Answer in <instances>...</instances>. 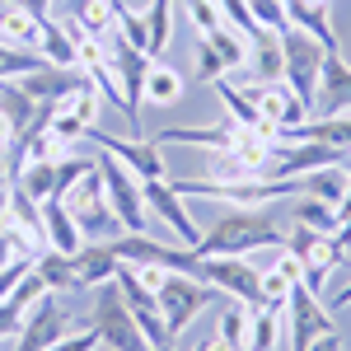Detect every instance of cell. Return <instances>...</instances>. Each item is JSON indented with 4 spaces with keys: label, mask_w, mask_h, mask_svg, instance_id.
I'll list each match as a JSON object with an SVG mask.
<instances>
[{
    "label": "cell",
    "mask_w": 351,
    "mask_h": 351,
    "mask_svg": "<svg viewBox=\"0 0 351 351\" xmlns=\"http://www.w3.org/2000/svg\"><path fill=\"white\" fill-rule=\"evenodd\" d=\"M258 248H286V220L271 206H225V216L202 230L197 258H253Z\"/></svg>",
    "instance_id": "obj_1"
},
{
    "label": "cell",
    "mask_w": 351,
    "mask_h": 351,
    "mask_svg": "<svg viewBox=\"0 0 351 351\" xmlns=\"http://www.w3.org/2000/svg\"><path fill=\"white\" fill-rule=\"evenodd\" d=\"M173 192L188 202H225V206H271L281 197H304V178H243V183H216V178H178Z\"/></svg>",
    "instance_id": "obj_2"
},
{
    "label": "cell",
    "mask_w": 351,
    "mask_h": 351,
    "mask_svg": "<svg viewBox=\"0 0 351 351\" xmlns=\"http://www.w3.org/2000/svg\"><path fill=\"white\" fill-rule=\"evenodd\" d=\"M84 328H89L108 351H150L141 324L132 319L127 300H122V291H117V281L94 286V304H89V324H84Z\"/></svg>",
    "instance_id": "obj_3"
},
{
    "label": "cell",
    "mask_w": 351,
    "mask_h": 351,
    "mask_svg": "<svg viewBox=\"0 0 351 351\" xmlns=\"http://www.w3.org/2000/svg\"><path fill=\"white\" fill-rule=\"evenodd\" d=\"M324 56H328V47L319 38H309L304 28H286L281 33V80H286V89L295 94L304 108H314Z\"/></svg>",
    "instance_id": "obj_4"
},
{
    "label": "cell",
    "mask_w": 351,
    "mask_h": 351,
    "mask_svg": "<svg viewBox=\"0 0 351 351\" xmlns=\"http://www.w3.org/2000/svg\"><path fill=\"white\" fill-rule=\"evenodd\" d=\"M99 104H104V94L94 89V80L84 75L75 89H66L61 99L52 104V136L66 145V150H75V145H84V136L99 127Z\"/></svg>",
    "instance_id": "obj_5"
},
{
    "label": "cell",
    "mask_w": 351,
    "mask_h": 351,
    "mask_svg": "<svg viewBox=\"0 0 351 351\" xmlns=\"http://www.w3.org/2000/svg\"><path fill=\"white\" fill-rule=\"evenodd\" d=\"M61 202H66V211L75 216L80 234L108 239V234H117V230H122V225H117V216H112V206H108V188H104L99 160H94V169L84 173L75 188H66V192H61Z\"/></svg>",
    "instance_id": "obj_6"
},
{
    "label": "cell",
    "mask_w": 351,
    "mask_h": 351,
    "mask_svg": "<svg viewBox=\"0 0 351 351\" xmlns=\"http://www.w3.org/2000/svg\"><path fill=\"white\" fill-rule=\"evenodd\" d=\"M99 173H104V188H108V206L122 230H150V211H145V192H141V178L122 160H112L108 150H99Z\"/></svg>",
    "instance_id": "obj_7"
},
{
    "label": "cell",
    "mask_w": 351,
    "mask_h": 351,
    "mask_svg": "<svg viewBox=\"0 0 351 351\" xmlns=\"http://www.w3.org/2000/svg\"><path fill=\"white\" fill-rule=\"evenodd\" d=\"M286 248L300 258V271H304V286H309V291H324V281L342 267V258H347V248L337 243V234L309 230V225L286 230Z\"/></svg>",
    "instance_id": "obj_8"
},
{
    "label": "cell",
    "mask_w": 351,
    "mask_h": 351,
    "mask_svg": "<svg viewBox=\"0 0 351 351\" xmlns=\"http://www.w3.org/2000/svg\"><path fill=\"white\" fill-rule=\"evenodd\" d=\"M155 300H160V314H164V328H169V337H178L183 328L211 304V300H220L202 276H188V271H169L164 276V286L155 291Z\"/></svg>",
    "instance_id": "obj_9"
},
{
    "label": "cell",
    "mask_w": 351,
    "mask_h": 351,
    "mask_svg": "<svg viewBox=\"0 0 351 351\" xmlns=\"http://www.w3.org/2000/svg\"><path fill=\"white\" fill-rule=\"evenodd\" d=\"M197 276L225 300H239L248 309L263 304V267L248 263V258H202Z\"/></svg>",
    "instance_id": "obj_10"
},
{
    "label": "cell",
    "mask_w": 351,
    "mask_h": 351,
    "mask_svg": "<svg viewBox=\"0 0 351 351\" xmlns=\"http://www.w3.org/2000/svg\"><path fill=\"white\" fill-rule=\"evenodd\" d=\"M71 328H75V319H71L66 300L56 295V291H47V295L33 300V309L24 314V324L14 332V351H47L52 342H61Z\"/></svg>",
    "instance_id": "obj_11"
},
{
    "label": "cell",
    "mask_w": 351,
    "mask_h": 351,
    "mask_svg": "<svg viewBox=\"0 0 351 351\" xmlns=\"http://www.w3.org/2000/svg\"><path fill=\"white\" fill-rule=\"evenodd\" d=\"M117 291H122V300H127V309H132V319L141 324V332H145V342H150V351H173V337H169V328H164V314H160V300H155V291L150 286H141V276H136L127 263L117 267Z\"/></svg>",
    "instance_id": "obj_12"
},
{
    "label": "cell",
    "mask_w": 351,
    "mask_h": 351,
    "mask_svg": "<svg viewBox=\"0 0 351 351\" xmlns=\"http://www.w3.org/2000/svg\"><path fill=\"white\" fill-rule=\"evenodd\" d=\"M258 127H243V122H234V117H220V122H211V127H164L160 136H155V145H202V150H239V145H248V141H258ZM263 141H271V136H263Z\"/></svg>",
    "instance_id": "obj_13"
},
{
    "label": "cell",
    "mask_w": 351,
    "mask_h": 351,
    "mask_svg": "<svg viewBox=\"0 0 351 351\" xmlns=\"http://www.w3.org/2000/svg\"><path fill=\"white\" fill-rule=\"evenodd\" d=\"M243 94H248V104L258 108V117H263V127L267 132H286V127H295V122H304L309 117V108L300 104L295 94L286 89V80H248L239 84Z\"/></svg>",
    "instance_id": "obj_14"
},
{
    "label": "cell",
    "mask_w": 351,
    "mask_h": 351,
    "mask_svg": "<svg viewBox=\"0 0 351 351\" xmlns=\"http://www.w3.org/2000/svg\"><path fill=\"white\" fill-rule=\"evenodd\" d=\"M141 192H145V206H150V216H160L164 225L173 230V239L183 243V248H197L202 230H197V220L188 216V202L173 192V183H164V178H141Z\"/></svg>",
    "instance_id": "obj_15"
},
{
    "label": "cell",
    "mask_w": 351,
    "mask_h": 351,
    "mask_svg": "<svg viewBox=\"0 0 351 351\" xmlns=\"http://www.w3.org/2000/svg\"><path fill=\"white\" fill-rule=\"evenodd\" d=\"M286 309H291V342H295V351H304L314 337H324V332H337L328 304L319 300V291H309L304 281L286 295Z\"/></svg>",
    "instance_id": "obj_16"
},
{
    "label": "cell",
    "mask_w": 351,
    "mask_h": 351,
    "mask_svg": "<svg viewBox=\"0 0 351 351\" xmlns=\"http://www.w3.org/2000/svg\"><path fill=\"white\" fill-rule=\"evenodd\" d=\"M342 112H351V61H342V52H328L309 117H342Z\"/></svg>",
    "instance_id": "obj_17"
},
{
    "label": "cell",
    "mask_w": 351,
    "mask_h": 351,
    "mask_svg": "<svg viewBox=\"0 0 351 351\" xmlns=\"http://www.w3.org/2000/svg\"><path fill=\"white\" fill-rule=\"evenodd\" d=\"M84 141L99 145V150H108L112 160H122L136 178H164V160H160V150H155V141H122V136H108V132H99V127Z\"/></svg>",
    "instance_id": "obj_18"
},
{
    "label": "cell",
    "mask_w": 351,
    "mask_h": 351,
    "mask_svg": "<svg viewBox=\"0 0 351 351\" xmlns=\"http://www.w3.org/2000/svg\"><path fill=\"white\" fill-rule=\"evenodd\" d=\"M332 5L337 0H281L286 10V24L304 28L309 38H319L328 52H337V28H332Z\"/></svg>",
    "instance_id": "obj_19"
},
{
    "label": "cell",
    "mask_w": 351,
    "mask_h": 351,
    "mask_svg": "<svg viewBox=\"0 0 351 351\" xmlns=\"http://www.w3.org/2000/svg\"><path fill=\"white\" fill-rule=\"evenodd\" d=\"M281 141H319V145H332V150L351 155V112H342V117H304L295 127H286Z\"/></svg>",
    "instance_id": "obj_20"
},
{
    "label": "cell",
    "mask_w": 351,
    "mask_h": 351,
    "mask_svg": "<svg viewBox=\"0 0 351 351\" xmlns=\"http://www.w3.org/2000/svg\"><path fill=\"white\" fill-rule=\"evenodd\" d=\"M84 80V71L80 66H38L33 75H19V89H24L28 99H38V104H56L66 89H75V84Z\"/></svg>",
    "instance_id": "obj_21"
},
{
    "label": "cell",
    "mask_w": 351,
    "mask_h": 351,
    "mask_svg": "<svg viewBox=\"0 0 351 351\" xmlns=\"http://www.w3.org/2000/svg\"><path fill=\"white\" fill-rule=\"evenodd\" d=\"M71 263H75V286H104L117 276V253H112L108 239H94V243H80V253H71Z\"/></svg>",
    "instance_id": "obj_22"
},
{
    "label": "cell",
    "mask_w": 351,
    "mask_h": 351,
    "mask_svg": "<svg viewBox=\"0 0 351 351\" xmlns=\"http://www.w3.org/2000/svg\"><path fill=\"white\" fill-rule=\"evenodd\" d=\"M0 43L19 47V52H38L43 56V19H33L28 10L0 0Z\"/></svg>",
    "instance_id": "obj_23"
},
{
    "label": "cell",
    "mask_w": 351,
    "mask_h": 351,
    "mask_svg": "<svg viewBox=\"0 0 351 351\" xmlns=\"http://www.w3.org/2000/svg\"><path fill=\"white\" fill-rule=\"evenodd\" d=\"M43 230H47V248H56V253H80V225H75V216L66 211V202L61 197H52V202H43Z\"/></svg>",
    "instance_id": "obj_24"
},
{
    "label": "cell",
    "mask_w": 351,
    "mask_h": 351,
    "mask_svg": "<svg viewBox=\"0 0 351 351\" xmlns=\"http://www.w3.org/2000/svg\"><path fill=\"white\" fill-rule=\"evenodd\" d=\"M300 281H304V271H300V258L291 248H281V258L263 267V304H286V295L295 291Z\"/></svg>",
    "instance_id": "obj_25"
},
{
    "label": "cell",
    "mask_w": 351,
    "mask_h": 351,
    "mask_svg": "<svg viewBox=\"0 0 351 351\" xmlns=\"http://www.w3.org/2000/svg\"><path fill=\"white\" fill-rule=\"evenodd\" d=\"M141 24H145V56L160 61L169 52V38H173V0H150Z\"/></svg>",
    "instance_id": "obj_26"
},
{
    "label": "cell",
    "mask_w": 351,
    "mask_h": 351,
    "mask_svg": "<svg viewBox=\"0 0 351 351\" xmlns=\"http://www.w3.org/2000/svg\"><path fill=\"white\" fill-rule=\"evenodd\" d=\"M281 309L286 304H258V309H248L243 351H276V342H281Z\"/></svg>",
    "instance_id": "obj_27"
},
{
    "label": "cell",
    "mask_w": 351,
    "mask_h": 351,
    "mask_svg": "<svg viewBox=\"0 0 351 351\" xmlns=\"http://www.w3.org/2000/svg\"><path fill=\"white\" fill-rule=\"evenodd\" d=\"M248 71L253 80H281V33L263 28L258 38H248Z\"/></svg>",
    "instance_id": "obj_28"
},
{
    "label": "cell",
    "mask_w": 351,
    "mask_h": 351,
    "mask_svg": "<svg viewBox=\"0 0 351 351\" xmlns=\"http://www.w3.org/2000/svg\"><path fill=\"white\" fill-rule=\"evenodd\" d=\"M33 271L43 276V286H47V291H56V295H71V291H80V286H75V263H71V253L43 248V253L33 258Z\"/></svg>",
    "instance_id": "obj_29"
},
{
    "label": "cell",
    "mask_w": 351,
    "mask_h": 351,
    "mask_svg": "<svg viewBox=\"0 0 351 351\" xmlns=\"http://www.w3.org/2000/svg\"><path fill=\"white\" fill-rule=\"evenodd\" d=\"M117 5L122 0H71V24L89 33V38H99V33H108L117 24Z\"/></svg>",
    "instance_id": "obj_30"
},
{
    "label": "cell",
    "mask_w": 351,
    "mask_h": 351,
    "mask_svg": "<svg viewBox=\"0 0 351 351\" xmlns=\"http://www.w3.org/2000/svg\"><path fill=\"white\" fill-rule=\"evenodd\" d=\"M202 43H206V47L225 61V71H243V66H248V38H243L230 19H225L216 33H202Z\"/></svg>",
    "instance_id": "obj_31"
},
{
    "label": "cell",
    "mask_w": 351,
    "mask_h": 351,
    "mask_svg": "<svg viewBox=\"0 0 351 351\" xmlns=\"http://www.w3.org/2000/svg\"><path fill=\"white\" fill-rule=\"evenodd\" d=\"M211 89H216V99L225 104V112H230L234 122H243V127H258L263 136H271V141H281L276 132H267V127H263V117H258V108L248 104V94H243L239 84H230L225 75H220V80H211Z\"/></svg>",
    "instance_id": "obj_32"
},
{
    "label": "cell",
    "mask_w": 351,
    "mask_h": 351,
    "mask_svg": "<svg viewBox=\"0 0 351 351\" xmlns=\"http://www.w3.org/2000/svg\"><path fill=\"white\" fill-rule=\"evenodd\" d=\"M14 188H24L33 202H52L56 197V160H28L14 173Z\"/></svg>",
    "instance_id": "obj_33"
},
{
    "label": "cell",
    "mask_w": 351,
    "mask_h": 351,
    "mask_svg": "<svg viewBox=\"0 0 351 351\" xmlns=\"http://www.w3.org/2000/svg\"><path fill=\"white\" fill-rule=\"evenodd\" d=\"M145 99L160 104V108H173L183 99V75L164 61H150V75H145Z\"/></svg>",
    "instance_id": "obj_34"
},
{
    "label": "cell",
    "mask_w": 351,
    "mask_h": 351,
    "mask_svg": "<svg viewBox=\"0 0 351 351\" xmlns=\"http://www.w3.org/2000/svg\"><path fill=\"white\" fill-rule=\"evenodd\" d=\"M304 192L319 197V202H328V206H337L342 192H347V164H328V169L304 173Z\"/></svg>",
    "instance_id": "obj_35"
},
{
    "label": "cell",
    "mask_w": 351,
    "mask_h": 351,
    "mask_svg": "<svg viewBox=\"0 0 351 351\" xmlns=\"http://www.w3.org/2000/svg\"><path fill=\"white\" fill-rule=\"evenodd\" d=\"M295 225H309V230H324V234H337V206H328L319 197H300L295 202Z\"/></svg>",
    "instance_id": "obj_36"
},
{
    "label": "cell",
    "mask_w": 351,
    "mask_h": 351,
    "mask_svg": "<svg viewBox=\"0 0 351 351\" xmlns=\"http://www.w3.org/2000/svg\"><path fill=\"white\" fill-rule=\"evenodd\" d=\"M216 337L230 351H243V337H248V304H239V300L225 304V314H220V324H216Z\"/></svg>",
    "instance_id": "obj_37"
},
{
    "label": "cell",
    "mask_w": 351,
    "mask_h": 351,
    "mask_svg": "<svg viewBox=\"0 0 351 351\" xmlns=\"http://www.w3.org/2000/svg\"><path fill=\"white\" fill-rule=\"evenodd\" d=\"M43 66L38 52H19V47H5L0 43V80H19V75H33Z\"/></svg>",
    "instance_id": "obj_38"
},
{
    "label": "cell",
    "mask_w": 351,
    "mask_h": 351,
    "mask_svg": "<svg viewBox=\"0 0 351 351\" xmlns=\"http://www.w3.org/2000/svg\"><path fill=\"white\" fill-rule=\"evenodd\" d=\"M14 258H38V248L28 243V234H19L10 220H0V267L14 263Z\"/></svg>",
    "instance_id": "obj_39"
},
{
    "label": "cell",
    "mask_w": 351,
    "mask_h": 351,
    "mask_svg": "<svg viewBox=\"0 0 351 351\" xmlns=\"http://www.w3.org/2000/svg\"><path fill=\"white\" fill-rule=\"evenodd\" d=\"M188 19L197 24V33H216L225 24V14H220L216 0H188Z\"/></svg>",
    "instance_id": "obj_40"
},
{
    "label": "cell",
    "mask_w": 351,
    "mask_h": 351,
    "mask_svg": "<svg viewBox=\"0 0 351 351\" xmlns=\"http://www.w3.org/2000/svg\"><path fill=\"white\" fill-rule=\"evenodd\" d=\"M192 75H197V80H206V84L220 80V75H230V71H225V61H220V56L211 52L202 38H197V71H192Z\"/></svg>",
    "instance_id": "obj_41"
},
{
    "label": "cell",
    "mask_w": 351,
    "mask_h": 351,
    "mask_svg": "<svg viewBox=\"0 0 351 351\" xmlns=\"http://www.w3.org/2000/svg\"><path fill=\"white\" fill-rule=\"evenodd\" d=\"M99 347H104V342L84 328V332H66V337H61V342H52L47 351H99Z\"/></svg>",
    "instance_id": "obj_42"
},
{
    "label": "cell",
    "mask_w": 351,
    "mask_h": 351,
    "mask_svg": "<svg viewBox=\"0 0 351 351\" xmlns=\"http://www.w3.org/2000/svg\"><path fill=\"white\" fill-rule=\"evenodd\" d=\"M10 5H19V10H28L33 19H52V0H10Z\"/></svg>",
    "instance_id": "obj_43"
},
{
    "label": "cell",
    "mask_w": 351,
    "mask_h": 351,
    "mask_svg": "<svg viewBox=\"0 0 351 351\" xmlns=\"http://www.w3.org/2000/svg\"><path fill=\"white\" fill-rule=\"evenodd\" d=\"M304 351H342V332H324V337H314Z\"/></svg>",
    "instance_id": "obj_44"
},
{
    "label": "cell",
    "mask_w": 351,
    "mask_h": 351,
    "mask_svg": "<svg viewBox=\"0 0 351 351\" xmlns=\"http://www.w3.org/2000/svg\"><path fill=\"white\" fill-rule=\"evenodd\" d=\"M10 145H14V127H10V117L0 112V160L10 155Z\"/></svg>",
    "instance_id": "obj_45"
},
{
    "label": "cell",
    "mask_w": 351,
    "mask_h": 351,
    "mask_svg": "<svg viewBox=\"0 0 351 351\" xmlns=\"http://www.w3.org/2000/svg\"><path fill=\"white\" fill-rule=\"evenodd\" d=\"M351 216V169H347V192H342V202H337V225Z\"/></svg>",
    "instance_id": "obj_46"
},
{
    "label": "cell",
    "mask_w": 351,
    "mask_h": 351,
    "mask_svg": "<svg viewBox=\"0 0 351 351\" xmlns=\"http://www.w3.org/2000/svg\"><path fill=\"white\" fill-rule=\"evenodd\" d=\"M324 304H337V309H342V304H351V281H347V286H337V295L324 300Z\"/></svg>",
    "instance_id": "obj_47"
},
{
    "label": "cell",
    "mask_w": 351,
    "mask_h": 351,
    "mask_svg": "<svg viewBox=\"0 0 351 351\" xmlns=\"http://www.w3.org/2000/svg\"><path fill=\"white\" fill-rule=\"evenodd\" d=\"M337 243H342V248H351V216L337 225Z\"/></svg>",
    "instance_id": "obj_48"
},
{
    "label": "cell",
    "mask_w": 351,
    "mask_h": 351,
    "mask_svg": "<svg viewBox=\"0 0 351 351\" xmlns=\"http://www.w3.org/2000/svg\"><path fill=\"white\" fill-rule=\"evenodd\" d=\"M206 351H230V347H225L220 337H206Z\"/></svg>",
    "instance_id": "obj_49"
},
{
    "label": "cell",
    "mask_w": 351,
    "mask_h": 351,
    "mask_svg": "<svg viewBox=\"0 0 351 351\" xmlns=\"http://www.w3.org/2000/svg\"><path fill=\"white\" fill-rule=\"evenodd\" d=\"M192 351H206V337H202V342H197V347H192Z\"/></svg>",
    "instance_id": "obj_50"
},
{
    "label": "cell",
    "mask_w": 351,
    "mask_h": 351,
    "mask_svg": "<svg viewBox=\"0 0 351 351\" xmlns=\"http://www.w3.org/2000/svg\"><path fill=\"white\" fill-rule=\"evenodd\" d=\"M104 351H108V347H104Z\"/></svg>",
    "instance_id": "obj_51"
}]
</instances>
